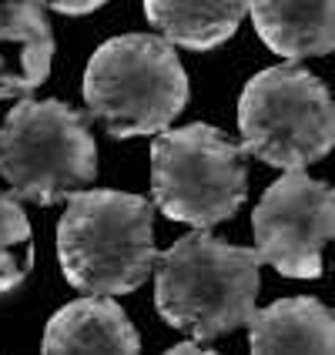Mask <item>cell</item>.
<instances>
[{"label":"cell","instance_id":"6","mask_svg":"<svg viewBox=\"0 0 335 355\" xmlns=\"http://www.w3.org/2000/svg\"><path fill=\"white\" fill-rule=\"evenodd\" d=\"M151 191L171 221L212 228L245 205L248 171L238 148L212 124L161 131L151 141Z\"/></svg>","mask_w":335,"mask_h":355},{"label":"cell","instance_id":"14","mask_svg":"<svg viewBox=\"0 0 335 355\" xmlns=\"http://www.w3.org/2000/svg\"><path fill=\"white\" fill-rule=\"evenodd\" d=\"M44 7H51V10H58V14H71V17H78V14H91V10H98L104 7L108 0H40Z\"/></svg>","mask_w":335,"mask_h":355},{"label":"cell","instance_id":"7","mask_svg":"<svg viewBox=\"0 0 335 355\" xmlns=\"http://www.w3.org/2000/svg\"><path fill=\"white\" fill-rule=\"evenodd\" d=\"M252 232L261 261L278 275L318 278L322 248L335 245V188L305 171H285L258 201Z\"/></svg>","mask_w":335,"mask_h":355},{"label":"cell","instance_id":"4","mask_svg":"<svg viewBox=\"0 0 335 355\" xmlns=\"http://www.w3.org/2000/svg\"><path fill=\"white\" fill-rule=\"evenodd\" d=\"M0 175L17 198L54 205L98 175L87 114L64 101H20L0 124Z\"/></svg>","mask_w":335,"mask_h":355},{"label":"cell","instance_id":"11","mask_svg":"<svg viewBox=\"0 0 335 355\" xmlns=\"http://www.w3.org/2000/svg\"><path fill=\"white\" fill-rule=\"evenodd\" d=\"M252 352H335V312L316 298H282L248 322Z\"/></svg>","mask_w":335,"mask_h":355},{"label":"cell","instance_id":"1","mask_svg":"<svg viewBox=\"0 0 335 355\" xmlns=\"http://www.w3.org/2000/svg\"><path fill=\"white\" fill-rule=\"evenodd\" d=\"M258 248H238L198 228L155 265V305L168 325L201 342L232 336L255 315Z\"/></svg>","mask_w":335,"mask_h":355},{"label":"cell","instance_id":"2","mask_svg":"<svg viewBox=\"0 0 335 355\" xmlns=\"http://www.w3.org/2000/svg\"><path fill=\"white\" fill-rule=\"evenodd\" d=\"M155 208L148 198L94 188L67 198L58 221L64 278L87 295H128L158 265Z\"/></svg>","mask_w":335,"mask_h":355},{"label":"cell","instance_id":"10","mask_svg":"<svg viewBox=\"0 0 335 355\" xmlns=\"http://www.w3.org/2000/svg\"><path fill=\"white\" fill-rule=\"evenodd\" d=\"M44 352H138L141 338L111 295H87L64 305L47 322Z\"/></svg>","mask_w":335,"mask_h":355},{"label":"cell","instance_id":"8","mask_svg":"<svg viewBox=\"0 0 335 355\" xmlns=\"http://www.w3.org/2000/svg\"><path fill=\"white\" fill-rule=\"evenodd\" d=\"M54 34L40 0H0V101L37 91L51 74Z\"/></svg>","mask_w":335,"mask_h":355},{"label":"cell","instance_id":"3","mask_svg":"<svg viewBox=\"0 0 335 355\" xmlns=\"http://www.w3.org/2000/svg\"><path fill=\"white\" fill-rule=\"evenodd\" d=\"M84 101L114 138L161 135L188 104V74L168 37L124 34L87 60Z\"/></svg>","mask_w":335,"mask_h":355},{"label":"cell","instance_id":"13","mask_svg":"<svg viewBox=\"0 0 335 355\" xmlns=\"http://www.w3.org/2000/svg\"><path fill=\"white\" fill-rule=\"evenodd\" d=\"M31 221L14 195H0V295L14 292L31 272Z\"/></svg>","mask_w":335,"mask_h":355},{"label":"cell","instance_id":"12","mask_svg":"<svg viewBox=\"0 0 335 355\" xmlns=\"http://www.w3.org/2000/svg\"><path fill=\"white\" fill-rule=\"evenodd\" d=\"M148 24L178 47L215 51L235 37L248 0H144Z\"/></svg>","mask_w":335,"mask_h":355},{"label":"cell","instance_id":"5","mask_svg":"<svg viewBox=\"0 0 335 355\" xmlns=\"http://www.w3.org/2000/svg\"><path fill=\"white\" fill-rule=\"evenodd\" d=\"M245 155L278 171H302L335 144V101L305 67L278 64L245 84L238 101Z\"/></svg>","mask_w":335,"mask_h":355},{"label":"cell","instance_id":"9","mask_svg":"<svg viewBox=\"0 0 335 355\" xmlns=\"http://www.w3.org/2000/svg\"><path fill=\"white\" fill-rule=\"evenodd\" d=\"M248 14L278 58L305 60L335 51V0H248Z\"/></svg>","mask_w":335,"mask_h":355}]
</instances>
